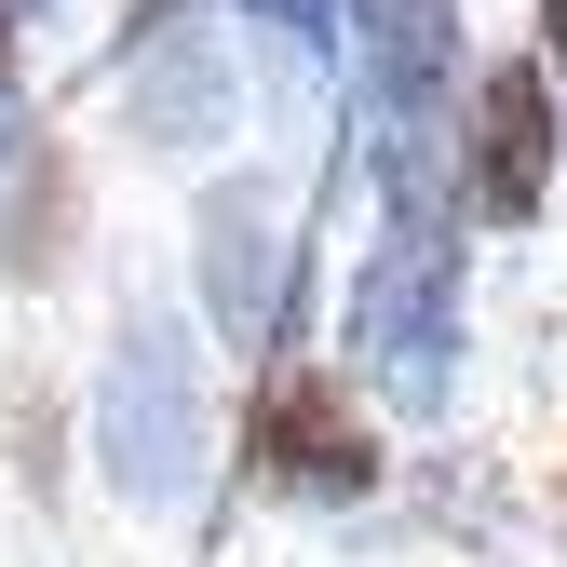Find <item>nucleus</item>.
Segmentation results:
<instances>
[{
	"label": "nucleus",
	"instance_id": "4",
	"mask_svg": "<svg viewBox=\"0 0 567 567\" xmlns=\"http://www.w3.org/2000/svg\"><path fill=\"white\" fill-rule=\"evenodd\" d=\"M540 176H554V95H540V68H486V95H473V203L486 217H540Z\"/></svg>",
	"mask_w": 567,
	"mask_h": 567
},
{
	"label": "nucleus",
	"instance_id": "10",
	"mask_svg": "<svg viewBox=\"0 0 567 567\" xmlns=\"http://www.w3.org/2000/svg\"><path fill=\"white\" fill-rule=\"evenodd\" d=\"M0 54H14V14H0Z\"/></svg>",
	"mask_w": 567,
	"mask_h": 567
},
{
	"label": "nucleus",
	"instance_id": "7",
	"mask_svg": "<svg viewBox=\"0 0 567 567\" xmlns=\"http://www.w3.org/2000/svg\"><path fill=\"white\" fill-rule=\"evenodd\" d=\"M135 135H163V150L217 135V41L203 28H163V54L135 68Z\"/></svg>",
	"mask_w": 567,
	"mask_h": 567
},
{
	"label": "nucleus",
	"instance_id": "8",
	"mask_svg": "<svg viewBox=\"0 0 567 567\" xmlns=\"http://www.w3.org/2000/svg\"><path fill=\"white\" fill-rule=\"evenodd\" d=\"M257 14H270L284 41H324V14H338V0H257Z\"/></svg>",
	"mask_w": 567,
	"mask_h": 567
},
{
	"label": "nucleus",
	"instance_id": "2",
	"mask_svg": "<svg viewBox=\"0 0 567 567\" xmlns=\"http://www.w3.org/2000/svg\"><path fill=\"white\" fill-rule=\"evenodd\" d=\"M351 351H365V379L405 405V419H433L446 405V351H460V270L433 244V217H405L365 284H351Z\"/></svg>",
	"mask_w": 567,
	"mask_h": 567
},
{
	"label": "nucleus",
	"instance_id": "3",
	"mask_svg": "<svg viewBox=\"0 0 567 567\" xmlns=\"http://www.w3.org/2000/svg\"><path fill=\"white\" fill-rule=\"evenodd\" d=\"M257 473L298 486V501H365V486H379V446L351 433V392L324 365H284L270 379V405H257Z\"/></svg>",
	"mask_w": 567,
	"mask_h": 567
},
{
	"label": "nucleus",
	"instance_id": "9",
	"mask_svg": "<svg viewBox=\"0 0 567 567\" xmlns=\"http://www.w3.org/2000/svg\"><path fill=\"white\" fill-rule=\"evenodd\" d=\"M540 14H554V68H567V0H540Z\"/></svg>",
	"mask_w": 567,
	"mask_h": 567
},
{
	"label": "nucleus",
	"instance_id": "1",
	"mask_svg": "<svg viewBox=\"0 0 567 567\" xmlns=\"http://www.w3.org/2000/svg\"><path fill=\"white\" fill-rule=\"evenodd\" d=\"M95 446L135 501H189L203 473V379H189V338L176 311H135L109 338V392H95Z\"/></svg>",
	"mask_w": 567,
	"mask_h": 567
},
{
	"label": "nucleus",
	"instance_id": "6",
	"mask_svg": "<svg viewBox=\"0 0 567 567\" xmlns=\"http://www.w3.org/2000/svg\"><path fill=\"white\" fill-rule=\"evenodd\" d=\"M351 54L392 95V122H433L446 68H460V0H351Z\"/></svg>",
	"mask_w": 567,
	"mask_h": 567
},
{
	"label": "nucleus",
	"instance_id": "5",
	"mask_svg": "<svg viewBox=\"0 0 567 567\" xmlns=\"http://www.w3.org/2000/svg\"><path fill=\"white\" fill-rule=\"evenodd\" d=\"M203 298H217V324L244 351L284 324V230H270L257 189H217V203H203Z\"/></svg>",
	"mask_w": 567,
	"mask_h": 567
}]
</instances>
